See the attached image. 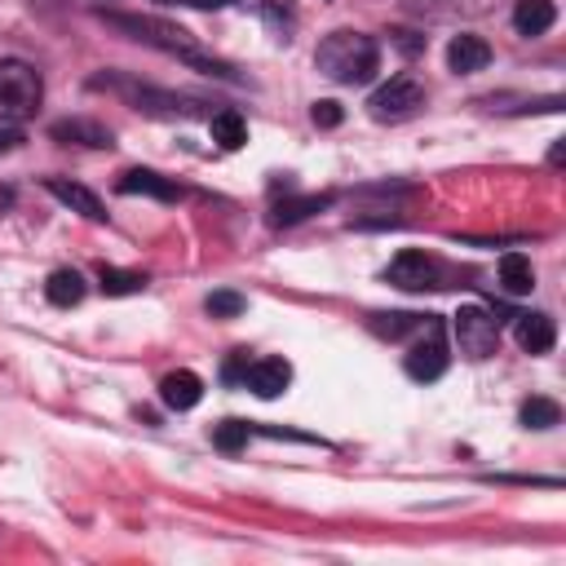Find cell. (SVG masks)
<instances>
[{"label":"cell","instance_id":"cell-1","mask_svg":"<svg viewBox=\"0 0 566 566\" xmlns=\"http://www.w3.org/2000/svg\"><path fill=\"white\" fill-rule=\"evenodd\" d=\"M314 67L336 84H368L381 71V45L363 32H332L319 45Z\"/></svg>","mask_w":566,"mask_h":566},{"label":"cell","instance_id":"cell-2","mask_svg":"<svg viewBox=\"0 0 566 566\" xmlns=\"http://www.w3.org/2000/svg\"><path fill=\"white\" fill-rule=\"evenodd\" d=\"M106 23H111V27H120V32H129V36H134V41H142V45H155V49H164V54H177L182 62H190V67H199V71H208V76H231V71H226V62L204 58V54L195 49V41H190L182 27H173V23H160V19H134V14H106Z\"/></svg>","mask_w":566,"mask_h":566},{"label":"cell","instance_id":"cell-3","mask_svg":"<svg viewBox=\"0 0 566 566\" xmlns=\"http://www.w3.org/2000/svg\"><path fill=\"white\" fill-rule=\"evenodd\" d=\"M45 97V80L32 62L23 58H0V116L5 120H27Z\"/></svg>","mask_w":566,"mask_h":566},{"label":"cell","instance_id":"cell-4","mask_svg":"<svg viewBox=\"0 0 566 566\" xmlns=\"http://www.w3.org/2000/svg\"><path fill=\"white\" fill-rule=\"evenodd\" d=\"M451 336H457V346L465 359L483 363L500 350V319L487 310V305H461L457 319H451Z\"/></svg>","mask_w":566,"mask_h":566},{"label":"cell","instance_id":"cell-5","mask_svg":"<svg viewBox=\"0 0 566 566\" xmlns=\"http://www.w3.org/2000/svg\"><path fill=\"white\" fill-rule=\"evenodd\" d=\"M420 106H425V84L416 76H394L390 84H381L368 97V116L381 120V125H403V120L416 116Z\"/></svg>","mask_w":566,"mask_h":566},{"label":"cell","instance_id":"cell-6","mask_svg":"<svg viewBox=\"0 0 566 566\" xmlns=\"http://www.w3.org/2000/svg\"><path fill=\"white\" fill-rule=\"evenodd\" d=\"M447 363H451V355H447V336H442V323L429 314V319H425V342H416V346L407 350L403 368H407V377H412V381L429 385V381H438V377L447 372Z\"/></svg>","mask_w":566,"mask_h":566},{"label":"cell","instance_id":"cell-7","mask_svg":"<svg viewBox=\"0 0 566 566\" xmlns=\"http://www.w3.org/2000/svg\"><path fill=\"white\" fill-rule=\"evenodd\" d=\"M438 275H442V266H438L429 253H420V249H403V253L385 266V279H390L394 288H403V292L438 288Z\"/></svg>","mask_w":566,"mask_h":566},{"label":"cell","instance_id":"cell-8","mask_svg":"<svg viewBox=\"0 0 566 566\" xmlns=\"http://www.w3.org/2000/svg\"><path fill=\"white\" fill-rule=\"evenodd\" d=\"M244 385L257 398H279L292 385V363L288 359H253L249 372H244Z\"/></svg>","mask_w":566,"mask_h":566},{"label":"cell","instance_id":"cell-9","mask_svg":"<svg viewBox=\"0 0 566 566\" xmlns=\"http://www.w3.org/2000/svg\"><path fill=\"white\" fill-rule=\"evenodd\" d=\"M513 336H518V346H522L527 355H548V350L557 346V323H553V314L531 310V314H518Z\"/></svg>","mask_w":566,"mask_h":566},{"label":"cell","instance_id":"cell-10","mask_svg":"<svg viewBox=\"0 0 566 566\" xmlns=\"http://www.w3.org/2000/svg\"><path fill=\"white\" fill-rule=\"evenodd\" d=\"M116 190H120V195H151V199H164V204H173V199L186 195L173 177H164V173H155V169H129V173L116 182Z\"/></svg>","mask_w":566,"mask_h":566},{"label":"cell","instance_id":"cell-11","mask_svg":"<svg viewBox=\"0 0 566 566\" xmlns=\"http://www.w3.org/2000/svg\"><path fill=\"white\" fill-rule=\"evenodd\" d=\"M45 190H49L58 204H67L71 212H80V217H89V221H106V208H102V199H97L89 186L67 182V177H45Z\"/></svg>","mask_w":566,"mask_h":566},{"label":"cell","instance_id":"cell-12","mask_svg":"<svg viewBox=\"0 0 566 566\" xmlns=\"http://www.w3.org/2000/svg\"><path fill=\"white\" fill-rule=\"evenodd\" d=\"M492 62V45L483 41V36H474V32H461L457 41L447 45V67L457 71V76H474V71H483Z\"/></svg>","mask_w":566,"mask_h":566},{"label":"cell","instance_id":"cell-13","mask_svg":"<svg viewBox=\"0 0 566 566\" xmlns=\"http://www.w3.org/2000/svg\"><path fill=\"white\" fill-rule=\"evenodd\" d=\"M160 398H164V407L169 412H190V407H199V398H204V381L195 377V372H169L164 381H160Z\"/></svg>","mask_w":566,"mask_h":566},{"label":"cell","instance_id":"cell-14","mask_svg":"<svg viewBox=\"0 0 566 566\" xmlns=\"http://www.w3.org/2000/svg\"><path fill=\"white\" fill-rule=\"evenodd\" d=\"M553 23H557L553 0H518V10H513V27H518V36H544Z\"/></svg>","mask_w":566,"mask_h":566},{"label":"cell","instance_id":"cell-15","mask_svg":"<svg viewBox=\"0 0 566 566\" xmlns=\"http://www.w3.org/2000/svg\"><path fill=\"white\" fill-rule=\"evenodd\" d=\"M208 134H212V142H217L221 151H240V147L249 142V125H244V116H240L235 106L217 111V116L208 120Z\"/></svg>","mask_w":566,"mask_h":566},{"label":"cell","instance_id":"cell-16","mask_svg":"<svg viewBox=\"0 0 566 566\" xmlns=\"http://www.w3.org/2000/svg\"><path fill=\"white\" fill-rule=\"evenodd\" d=\"M138 111H151V116H195L199 102L195 97H173V93H155V89H129Z\"/></svg>","mask_w":566,"mask_h":566},{"label":"cell","instance_id":"cell-17","mask_svg":"<svg viewBox=\"0 0 566 566\" xmlns=\"http://www.w3.org/2000/svg\"><path fill=\"white\" fill-rule=\"evenodd\" d=\"M327 204H332V195H288V199H279V204L270 208V221H275V226H297V221L323 212Z\"/></svg>","mask_w":566,"mask_h":566},{"label":"cell","instance_id":"cell-18","mask_svg":"<svg viewBox=\"0 0 566 566\" xmlns=\"http://www.w3.org/2000/svg\"><path fill=\"white\" fill-rule=\"evenodd\" d=\"M54 138L58 142H76V147H111V142H116V138H111V129H102V125H93V120H58L54 125Z\"/></svg>","mask_w":566,"mask_h":566},{"label":"cell","instance_id":"cell-19","mask_svg":"<svg viewBox=\"0 0 566 566\" xmlns=\"http://www.w3.org/2000/svg\"><path fill=\"white\" fill-rule=\"evenodd\" d=\"M500 284L509 297H527L535 288V270H531V257L527 253H505L500 257Z\"/></svg>","mask_w":566,"mask_h":566},{"label":"cell","instance_id":"cell-20","mask_svg":"<svg viewBox=\"0 0 566 566\" xmlns=\"http://www.w3.org/2000/svg\"><path fill=\"white\" fill-rule=\"evenodd\" d=\"M45 297L58 305V310H71V305H80L84 301V275L80 270H54L49 275V284H45Z\"/></svg>","mask_w":566,"mask_h":566},{"label":"cell","instance_id":"cell-21","mask_svg":"<svg viewBox=\"0 0 566 566\" xmlns=\"http://www.w3.org/2000/svg\"><path fill=\"white\" fill-rule=\"evenodd\" d=\"M97 284H102V292H106V297H134V292H142V288H147V275L102 266V270H97Z\"/></svg>","mask_w":566,"mask_h":566},{"label":"cell","instance_id":"cell-22","mask_svg":"<svg viewBox=\"0 0 566 566\" xmlns=\"http://www.w3.org/2000/svg\"><path fill=\"white\" fill-rule=\"evenodd\" d=\"M518 420L527 425V429H553V425H562V407L553 403V398H527L522 403V412H518Z\"/></svg>","mask_w":566,"mask_h":566},{"label":"cell","instance_id":"cell-23","mask_svg":"<svg viewBox=\"0 0 566 566\" xmlns=\"http://www.w3.org/2000/svg\"><path fill=\"white\" fill-rule=\"evenodd\" d=\"M204 310H208L212 319H240V314L249 310V301H244L240 292H231V288H217V292L204 297Z\"/></svg>","mask_w":566,"mask_h":566},{"label":"cell","instance_id":"cell-24","mask_svg":"<svg viewBox=\"0 0 566 566\" xmlns=\"http://www.w3.org/2000/svg\"><path fill=\"white\" fill-rule=\"evenodd\" d=\"M249 438H253V425H244V420H221V425H212V447H221V451H244Z\"/></svg>","mask_w":566,"mask_h":566},{"label":"cell","instance_id":"cell-25","mask_svg":"<svg viewBox=\"0 0 566 566\" xmlns=\"http://www.w3.org/2000/svg\"><path fill=\"white\" fill-rule=\"evenodd\" d=\"M425 323V314H377L372 319V332H381V336H390V342H398V336H407L412 327H420Z\"/></svg>","mask_w":566,"mask_h":566},{"label":"cell","instance_id":"cell-26","mask_svg":"<svg viewBox=\"0 0 566 566\" xmlns=\"http://www.w3.org/2000/svg\"><path fill=\"white\" fill-rule=\"evenodd\" d=\"M310 120H314L319 129H336V125L346 120V111H342V102L323 97V102H314V106H310Z\"/></svg>","mask_w":566,"mask_h":566},{"label":"cell","instance_id":"cell-27","mask_svg":"<svg viewBox=\"0 0 566 566\" xmlns=\"http://www.w3.org/2000/svg\"><path fill=\"white\" fill-rule=\"evenodd\" d=\"M244 372H249V350H235V355H231V363L221 368V377L235 385V381H244Z\"/></svg>","mask_w":566,"mask_h":566},{"label":"cell","instance_id":"cell-28","mask_svg":"<svg viewBox=\"0 0 566 566\" xmlns=\"http://www.w3.org/2000/svg\"><path fill=\"white\" fill-rule=\"evenodd\" d=\"M23 142V134L19 129H0V155H5V151H14Z\"/></svg>","mask_w":566,"mask_h":566},{"label":"cell","instance_id":"cell-29","mask_svg":"<svg viewBox=\"0 0 566 566\" xmlns=\"http://www.w3.org/2000/svg\"><path fill=\"white\" fill-rule=\"evenodd\" d=\"M186 5H195V10H226V5H235V0H186Z\"/></svg>","mask_w":566,"mask_h":566},{"label":"cell","instance_id":"cell-30","mask_svg":"<svg viewBox=\"0 0 566 566\" xmlns=\"http://www.w3.org/2000/svg\"><path fill=\"white\" fill-rule=\"evenodd\" d=\"M164 5H169V0H164Z\"/></svg>","mask_w":566,"mask_h":566}]
</instances>
